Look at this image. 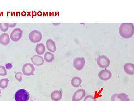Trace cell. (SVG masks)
<instances>
[{
    "label": "cell",
    "mask_w": 134,
    "mask_h": 101,
    "mask_svg": "<svg viewBox=\"0 0 134 101\" xmlns=\"http://www.w3.org/2000/svg\"><path fill=\"white\" fill-rule=\"evenodd\" d=\"M120 36L125 39L131 38L134 34V25L132 23H122L119 28Z\"/></svg>",
    "instance_id": "1"
},
{
    "label": "cell",
    "mask_w": 134,
    "mask_h": 101,
    "mask_svg": "<svg viewBox=\"0 0 134 101\" xmlns=\"http://www.w3.org/2000/svg\"><path fill=\"white\" fill-rule=\"evenodd\" d=\"M29 98V93L25 89H19L15 94V99L16 101H28Z\"/></svg>",
    "instance_id": "2"
},
{
    "label": "cell",
    "mask_w": 134,
    "mask_h": 101,
    "mask_svg": "<svg viewBox=\"0 0 134 101\" xmlns=\"http://www.w3.org/2000/svg\"><path fill=\"white\" fill-rule=\"evenodd\" d=\"M29 37L32 42L37 43L42 39V34L39 31L34 30L29 33Z\"/></svg>",
    "instance_id": "3"
},
{
    "label": "cell",
    "mask_w": 134,
    "mask_h": 101,
    "mask_svg": "<svg viewBox=\"0 0 134 101\" xmlns=\"http://www.w3.org/2000/svg\"><path fill=\"white\" fill-rule=\"evenodd\" d=\"M97 63L100 67L106 68L110 65V61L105 55L99 56L97 59Z\"/></svg>",
    "instance_id": "4"
},
{
    "label": "cell",
    "mask_w": 134,
    "mask_h": 101,
    "mask_svg": "<svg viewBox=\"0 0 134 101\" xmlns=\"http://www.w3.org/2000/svg\"><path fill=\"white\" fill-rule=\"evenodd\" d=\"M35 68L33 64L30 63L25 64L22 68V72L24 75L30 76L34 74Z\"/></svg>",
    "instance_id": "5"
},
{
    "label": "cell",
    "mask_w": 134,
    "mask_h": 101,
    "mask_svg": "<svg viewBox=\"0 0 134 101\" xmlns=\"http://www.w3.org/2000/svg\"><path fill=\"white\" fill-rule=\"evenodd\" d=\"M73 65L75 69L80 71L82 69L85 65V59L83 57H77L74 59Z\"/></svg>",
    "instance_id": "6"
},
{
    "label": "cell",
    "mask_w": 134,
    "mask_h": 101,
    "mask_svg": "<svg viewBox=\"0 0 134 101\" xmlns=\"http://www.w3.org/2000/svg\"><path fill=\"white\" fill-rule=\"evenodd\" d=\"M23 31L19 28L14 29L10 35V38L12 41L17 42L22 38L23 36Z\"/></svg>",
    "instance_id": "7"
},
{
    "label": "cell",
    "mask_w": 134,
    "mask_h": 101,
    "mask_svg": "<svg viewBox=\"0 0 134 101\" xmlns=\"http://www.w3.org/2000/svg\"><path fill=\"white\" fill-rule=\"evenodd\" d=\"M112 74L110 71L108 70H103L100 71L98 74L99 78L101 80L107 81L111 78Z\"/></svg>",
    "instance_id": "8"
},
{
    "label": "cell",
    "mask_w": 134,
    "mask_h": 101,
    "mask_svg": "<svg viewBox=\"0 0 134 101\" xmlns=\"http://www.w3.org/2000/svg\"><path fill=\"white\" fill-rule=\"evenodd\" d=\"M111 101H130L128 96L125 93L115 94L111 96Z\"/></svg>",
    "instance_id": "9"
},
{
    "label": "cell",
    "mask_w": 134,
    "mask_h": 101,
    "mask_svg": "<svg viewBox=\"0 0 134 101\" xmlns=\"http://www.w3.org/2000/svg\"><path fill=\"white\" fill-rule=\"evenodd\" d=\"M86 94L84 89H79L74 93L72 98V101H80L83 99Z\"/></svg>",
    "instance_id": "10"
},
{
    "label": "cell",
    "mask_w": 134,
    "mask_h": 101,
    "mask_svg": "<svg viewBox=\"0 0 134 101\" xmlns=\"http://www.w3.org/2000/svg\"><path fill=\"white\" fill-rule=\"evenodd\" d=\"M32 62L34 65L37 66H40L43 65L44 63V60L42 57L38 55L33 56L31 57Z\"/></svg>",
    "instance_id": "11"
},
{
    "label": "cell",
    "mask_w": 134,
    "mask_h": 101,
    "mask_svg": "<svg viewBox=\"0 0 134 101\" xmlns=\"http://www.w3.org/2000/svg\"><path fill=\"white\" fill-rule=\"evenodd\" d=\"M10 42L9 35L7 33H3L0 36V43L3 46H7Z\"/></svg>",
    "instance_id": "12"
},
{
    "label": "cell",
    "mask_w": 134,
    "mask_h": 101,
    "mask_svg": "<svg viewBox=\"0 0 134 101\" xmlns=\"http://www.w3.org/2000/svg\"><path fill=\"white\" fill-rule=\"evenodd\" d=\"M46 43L47 48L50 52L54 53L56 51V46L54 41L50 39L47 41Z\"/></svg>",
    "instance_id": "13"
},
{
    "label": "cell",
    "mask_w": 134,
    "mask_h": 101,
    "mask_svg": "<svg viewBox=\"0 0 134 101\" xmlns=\"http://www.w3.org/2000/svg\"><path fill=\"white\" fill-rule=\"evenodd\" d=\"M124 70L127 74L129 75H133L134 64L131 63H126L124 66Z\"/></svg>",
    "instance_id": "14"
},
{
    "label": "cell",
    "mask_w": 134,
    "mask_h": 101,
    "mask_svg": "<svg viewBox=\"0 0 134 101\" xmlns=\"http://www.w3.org/2000/svg\"><path fill=\"white\" fill-rule=\"evenodd\" d=\"M62 92L59 91H54L52 92L51 98L54 101H59L62 98Z\"/></svg>",
    "instance_id": "15"
},
{
    "label": "cell",
    "mask_w": 134,
    "mask_h": 101,
    "mask_svg": "<svg viewBox=\"0 0 134 101\" xmlns=\"http://www.w3.org/2000/svg\"><path fill=\"white\" fill-rule=\"evenodd\" d=\"M36 53L39 55H41L45 53L46 51L45 46L43 43H39L36 46Z\"/></svg>",
    "instance_id": "16"
},
{
    "label": "cell",
    "mask_w": 134,
    "mask_h": 101,
    "mask_svg": "<svg viewBox=\"0 0 134 101\" xmlns=\"http://www.w3.org/2000/svg\"><path fill=\"white\" fill-rule=\"evenodd\" d=\"M82 82V79L79 77H75L72 78L71 83L74 87L77 88L81 85Z\"/></svg>",
    "instance_id": "17"
},
{
    "label": "cell",
    "mask_w": 134,
    "mask_h": 101,
    "mask_svg": "<svg viewBox=\"0 0 134 101\" xmlns=\"http://www.w3.org/2000/svg\"><path fill=\"white\" fill-rule=\"evenodd\" d=\"M44 58L46 62L51 63L54 60V56L50 52H46L44 55Z\"/></svg>",
    "instance_id": "18"
},
{
    "label": "cell",
    "mask_w": 134,
    "mask_h": 101,
    "mask_svg": "<svg viewBox=\"0 0 134 101\" xmlns=\"http://www.w3.org/2000/svg\"><path fill=\"white\" fill-rule=\"evenodd\" d=\"M9 80L7 78L3 79L0 80V87L2 89H5L7 87Z\"/></svg>",
    "instance_id": "19"
},
{
    "label": "cell",
    "mask_w": 134,
    "mask_h": 101,
    "mask_svg": "<svg viewBox=\"0 0 134 101\" xmlns=\"http://www.w3.org/2000/svg\"><path fill=\"white\" fill-rule=\"evenodd\" d=\"M8 28V23H0V29L2 32H7Z\"/></svg>",
    "instance_id": "20"
},
{
    "label": "cell",
    "mask_w": 134,
    "mask_h": 101,
    "mask_svg": "<svg viewBox=\"0 0 134 101\" xmlns=\"http://www.w3.org/2000/svg\"><path fill=\"white\" fill-rule=\"evenodd\" d=\"M7 75V72L4 66L0 65V76H5Z\"/></svg>",
    "instance_id": "21"
},
{
    "label": "cell",
    "mask_w": 134,
    "mask_h": 101,
    "mask_svg": "<svg viewBox=\"0 0 134 101\" xmlns=\"http://www.w3.org/2000/svg\"><path fill=\"white\" fill-rule=\"evenodd\" d=\"M84 101H97V100L96 99H94L93 96L92 95H88L85 97Z\"/></svg>",
    "instance_id": "22"
},
{
    "label": "cell",
    "mask_w": 134,
    "mask_h": 101,
    "mask_svg": "<svg viewBox=\"0 0 134 101\" xmlns=\"http://www.w3.org/2000/svg\"><path fill=\"white\" fill-rule=\"evenodd\" d=\"M22 73L18 72L16 73L15 78L19 82L22 81Z\"/></svg>",
    "instance_id": "23"
},
{
    "label": "cell",
    "mask_w": 134,
    "mask_h": 101,
    "mask_svg": "<svg viewBox=\"0 0 134 101\" xmlns=\"http://www.w3.org/2000/svg\"><path fill=\"white\" fill-rule=\"evenodd\" d=\"M6 68H7V69H11V68H12V65L11 63H8L6 64Z\"/></svg>",
    "instance_id": "24"
},
{
    "label": "cell",
    "mask_w": 134,
    "mask_h": 101,
    "mask_svg": "<svg viewBox=\"0 0 134 101\" xmlns=\"http://www.w3.org/2000/svg\"><path fill=\"white\" fill-rule=\"evenodd\" d=\"M16 23L13 24H8V25L9 27H14L16 26Z\"/></svg>",
    "instance_id": "25"
},
{
    "label": "cell",
    "mask_w": 134,
    "mask_h": 101,
    "mask_svg": "<svg viewBox=\"0 0 134 101\" xmlns=\"http://www.w3.org/2000/svg\"><path fill=\"white\" fill-rule=\"evenodd\" d=\"M1 94V89H0V94Z\"/></svg>",
    "instance_id": "26"
},
{
    "label": "cell",
    "mask_w": 134,
    "mask_h": 101,
    "mask_svg": "<svg viewBox=\"0 0 134 101\" xmlns=\"http://www.w3.org/2000/svg\"></svg>",
    "instance_id": "27"
}]
</instances>
